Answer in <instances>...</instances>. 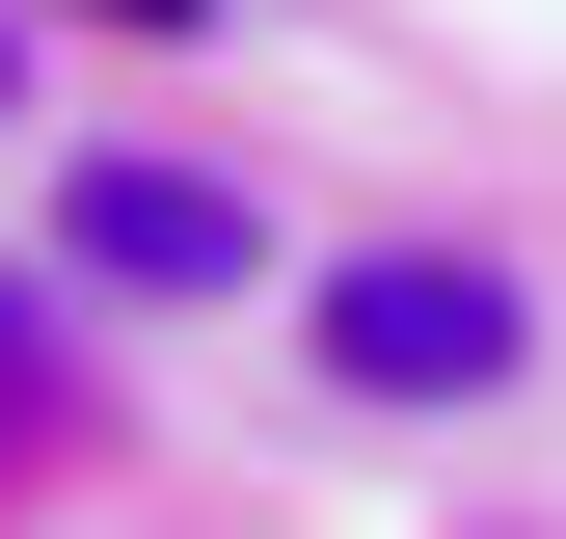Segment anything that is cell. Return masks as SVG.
Listing matches in <instances>:
<instances>
[{
	"instance_id": "obj_1",
	"label": "cell",
	"mask_w": 566,
	"mask_h": 539,
	"mask_svg": "<svg viewBox=\"0 0 566 539\" xmlns=\"http://www.w3.org/2000/svg\"><path fill=\"white\" fill-rule=\"evenodd\" d=\"M297 324H324V378H350V404H485V378L539 351V297H513L485 243H350Z\"/></svg>"
},
{
	"instance_id": "obj_2",
	"label": "cell",
	"mask_w": 566,
	"mask_h": 539,
	"mask_svg": "<svg viewBox=\"0 0 566 539\" xmlns=\"http://www.w3.org/2000/svg\"><path fill=\"white\" fill-rule=\"evenodd\" d=\"M54 243H82L108 297H243V270H270V216H243L217 162H82V189H54Z\"/></svg>"
},
{
	"instance_id": "obj_3",
	"label": "cell",
	"mask_w": 566,
	"mask_h": 539,
	"mask_svg": "<svg viewBox=\"0 0 566 539\" xmlns=\"http://www.w3.org/2000/svg\"><path fill=\"white\" fill-rule=\"evenodd\" d=\"M0 378H28V324H0Z\"/></svg>"
}]
</instances>
